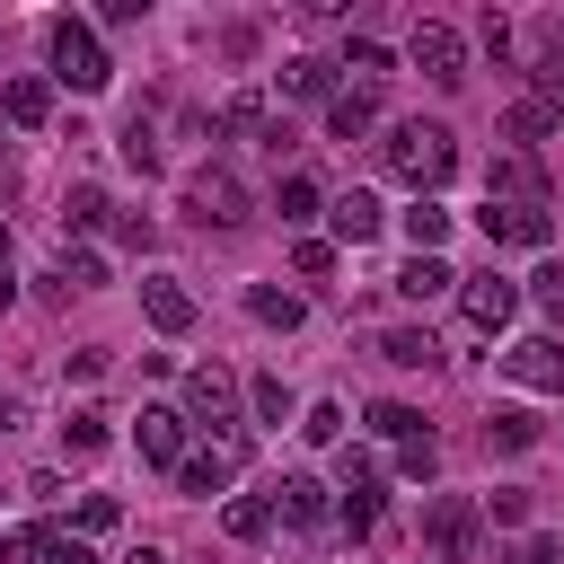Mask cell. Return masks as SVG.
Instances as JSON below:
<instances>
[{"instance_id":"cell-1","label":"cell","mask_w":564,"mask_h":564,"mask_svg":"<svg viewBox=\"0 0 564 564\" xmlns=\"http://www.w3.org/2000/svg\"><path fill=\"white\" fill-rule=\"evenodd\" d=\"M379 167L397 176V185H414V194H432V185H449V167H458V132L449 123H397L388 141H379Z\"/></svg>"},{"instance_id":"cell-2","label":"cell","mask_w":564,"mask_h":564,"mask_svg":"<svg viewBox=\"0 0 564 564\" xmlns=\"http://www.w3.org/2000/svg\"><path fill=\"white\" fill-rule=\"evenodd\" d=\"M44 53H53V79H62V88H79V97H97V88L115 79V62H106V44H97V26H79V18H53V35H44Z\"/></svg>"},{"instance_id":"cell-3","label":"cell","mask_w":564,"mask_h":564,"mask_svg":"<svg viewBox=\"0 0 564 564\" xmlns=\"http://www.w3.org/2000/svg\"><path fill=\"white\" fill-rule=\"evenodd\" d=\"M405 62H414L423 79L458 88V79H467V35H458V26H441V18H423V26L405 35Z\"/></svg>"},{"instance_id":"cell-4","label":"cell","mask_w":564,"mask_h":564,"mask_svg":"<svg viewBox=\"0 0 564 564\" xmlns=\"http://www.w3.org/2000/svg\"><path fill=\"white\" fill-rule=\"evenodd\" d=\"M185 212L212 220V229H238V220H247V185H238L229 167H194V176H185Z\"/></svg>"},{"instance_id":"cell-5","label":"cell","mask_w":564,"mask_h":564,"mask_svg":"<svg viewBox=\"0 0 564 564\" xmlns=\"http://www.w3.org/2000/svg\"><path fill=\"white\" fill-rule=\"evenodd\" d=\"M476 229H485V247H546V238H555L546 203H494V194H485Z\"/></svg>"},{"instance_id":"cell-6","label":"cell","mask_w":564,"mask_h":564,"mask_svg":"<svg viewBox=\"0 0 564 564\" xmlns=\"http://www.w3.org/2000/svg\"><path fill=\"white\" fill-rule=\"evenodd\" d=\"M476 520H485V511H476L467 494H432V502H423V538H432V555L458 564V555L476 546Z\"/></svg>"},{"instance_id":"cell-7","label":"cell","mask_w":564,"mask_h":564,"mask_svg":"<svg viewBox=\"0 0 564 564\" xmlns=\"http://www.w3.org/2000/svg\"><path fill=\"white\" fill-rule=\"evenodd\" d=\"M502 379H511V388H538V397H564V344H555V335H520V344L502 352Z\"/></svg>"},{"instance_id":"cell-8","label":"cell","mask_w":564,"mask_h":564,"mask_svg":"<svg viewBox=\"0 0 564 564\" xmlns=\"http://www.w3.org/2000/svg\"><path fill=\"white\" fill-rule=\"evenodd\" d=\"M185 423H203V432L212 423H238V379L220 361H194L185 370Z\"/></svg>"},{"instance_id":"cell-9","label":"cell","mask_w":564,"mask_h":564,"mask_svg":"<svg viewBox=\"0 0 564 564\" xmlns=\"http://www.w3.org/2000/svg\"><path fill=\"white\" fill-rule=\"evenodd\" d=\"M511 308H520V282H502V273L458 282V317H467L476 335H502V326H511Z\"/></svg>"},{"instance_id":"cell-10","label":"cell","mask_w":564,"mask_h":564,"mask_svg":"<svg viewBox=\"0 0 564 564\" xmlns=\"http://www.w3.org/2000/svg\"><path fill=\"white\" fill-rule=\"evenodd\" d=\"M238 467H247V441L229 432V441H212V449H185V467H176V485H185V494H220V485H229Z\"/></svg>"},{"instance_id":"cell-11","label":"cell","mask_w":564,"mask_h":564,"mask_svg":"<svg viewBox=\"0 0 564 564\" xmlns=\"http://www.w3.org/2000/svg\"><path fill=\"white\" fill-rule=\"evenodd\" d=\"M132 441H141V458H150V467H185V414H176V405H141Z\"/></svg>"},{"instance_id":"cell-12","label":"cell","mask_w":564,"mask_h":564,"mask_svg":"<svg viewBox=\"0 0 564 564\" xmlns=\"http://www.w3.org/2000/svg\"><path fill=\"white\" fill-rule=\"evenodd\" d=\"M141 308H150V326H159V335H185V326H194V291H185V282H167V273H150V282H141Z\"/></svg>"},{"instance_id":"cell-13","label":"cell","mask_w":564,"mask_h":564,"mask_svg":"<svg viewBox=\"0 0 564 564\" xmlns=\"http://www.w3.org/2000/svg\"><path fill=\"white\" fill-rule=\"evenodd\" d=\"M370 123H379V88H335V97H326V132H335V141H361Z\"/></svg>"},{"instance_id":"cell-14","label":"cell","mask_w":564,"mask_h":564,"mask_svg":"<svg viewBox=\"0 0 564 564\" xmlns=\"http://www.w3.org/2000/svg\"><path fill=\"white\" fill-rule=\"evenodd\" d=\"M326 220H335V238H344V247H370L388 212H379V203H370V194L352 185V194H335V203H326Z\"/></svg>"},{"instance_id":"cell-15","label":"cell","mask_w":564,"mask_h":564,"mask_svg":"<svg viewBox=\"0 0 564 564\" xmlns=\"http://www.w3.org/2000/svg\"><path fill=\"white\" fill-rule=\"evenodd\" d=\"M397 229H405V247H414V256H441V238H449V212H441V203H432V194H414V203H405V220H397Z\"/></svg>"},{"instance_id":"cell-16","label":"cell","mask_w":564,"mask_h":564,"mask_svg":"<svg viewBox=\"0 0 564 564\" xmlns=\"http://www.w3.org/2000/svg\"><path fill=\"white\" fill-rule=\"evenodd\" d=\"M379 361H397V370H441V344H432L423 326H388V335H379Z\"/></svg>"},{"instance_id":"cell-17","label":"cell","mask_w":564,"mask_h":564,"mask_svg":"<svg viewBox=\"0 0 564 564\" xmlns=\"http://www.w3.org/2000/svg\"><path fill=\"white\" fill-rule=\"evenodd\" d=\"M273 511H282L291 529H317V520H326V485H317V476H282V494H273Z\"/></svg>"},{"instance_id":"cell-18","label":"cell","mask_w":564,"mask_h":564,"mask_svg":"<svg viewBox=\"0 0 564 564\" xmlns=\"http://www.w3.org/2000/svg\"><path fill=\"white\" fill-rule=\"evenodd\" d=\"M97 282H106V256H97V247H70V238H62V264H53V291L70 300V291H97Z\"/></svg>"},{"instance_id":"cell-19","label":"cell","mask_w":564,"mask_h":564,"mask_svg":"<svg viewBox=\"0 0 564 564\" xmlns=\"http://www.w3.org/2000/svg\"><path fill=\"white\" fill-rule=\"evenodd\" d=\"M449 282H458V273H449V264H441V256H405V273H397V291H405V300H414V308H432V300H441V291H449Z\"/></svg>"},{"instance_id":"cell-20","label":"cell","mask_w":564,"mask_h":564,"mask_svg":"<svg viewBox=\"0 0 564 564\" xmlns=\"http://www.w3.org/2000/svg\"><path fill=\"white\" fill-rule=\"evenodd\" d=\"M0 106H9V123H44V115H53V88H44L35 70H18V79L0 88Z\"/></svg>"},{"instance_id":"cell-21","label":"cell","mask_w":564,"mask_h":564,"mask_svg":"<svg viewBox=\"0 0 564 564\" xmlns=\"http://www.w3.org/2000/svg\"><path fill=\"white\" fill-rule=\"evenodd\" d=\"M220 132H229V141H273V150L291 141V132H273V123H264V106H256V97H229V106H220Z\"/></svg>"},{"instance_id":"cell-22","label":"cell","mask_w":564,"mask_h":564,"mask_svg":"<svg viewBox=\"0 0 564 564\" xmlns=\"http://www.w3.org/2000/svg\"><path fill=\"white\" fill-rule=\"evenodd\" d=\"M344 70H352V88H379V79L397 70V53H388V44H370V35H352V44H344Z\"/></svg>"},{"instance_id":"cell-23","label":"cell","mask_w":564,"mask_h":564,"mask_svg":"<svg viewBox=\"0 0 564 564\" xmlns=\"http://www.w3.org/2000/svg\"><path fill=\"white\" fill-rule=\"evenodd\" d=\"M247 317H256V326H282V335H291V326H300L308 308H300L291 291H273V282H256V291H247Z\"/></svg>"},{"instance_id":"cell-24","label":"cell","mask_w":564,"mask_h":564,"mask_svg":"<svg viewBox=\"0 0 564 564\" xmlns=\"http://www.w3.org/2000/svg\"><path fill=\"white\" fill-rule=\"evenodd\" d=\"M485 441H494V449H502V458H520V449H529V441H538V423H529V414H520V405H494V414H485Z\"/></svg>"},{"instance_id":"cell-25","label":"cell","mask_w":564,"mask_h":564,"mask_svg":"<svg viewBox=\"0 0 564 564\" xmlns=\"http://www.w3.org/2000/svg\"><path fill=\"white\" fill-rule=\"evenodd\" d=\"M282 97H335V62H282Z\"/></svg>"},{"instance_id":"cell-26","label":"cell","mask_w":564,"mask_h":564,"mask_svg":"<svg viewBox=\"0 0 564 564\" xmlns=\"http://www.w3.org/2000/svg\"><path fill=\"white\" fill-rule=\"evenodd\" d=\"M220 529H229V538H247V546H256V538H264V529H273V502H264V494H238V502H229V511H220Z\"/></svg>"},{"instance_id":"cell-27","label":"cell","mask_w":564,"mask_h":564,"mask_svg":"<svg viewBox=\"0 0 564 564\" xmlns=\"http://www.w3.org/2000/svg\"><path fill=\"white\" fill-rule=\"evenodd\" d=\"M529 106H538L546 123H564V53H546V62H538V79H529Z\"/></svg>"},{"instance_id":"cell-28","label":"cell","mask_w":564,"mask_h":564,"mask_svg":"<svg viewBox=\"0 0 564 564\" xmlns=\"http://www.w3.org/2000/svg\"><path fill=\"white\" fill-rule=\"evenodd\" d=\"M397 476H405V485H432V476H441V441H432V432H423V441H397Z\"/></svg>"},{"instance_id":"cell-29","label":"cell","mask_w":564,"mask_h":564,"mask_svg":"<svg viewBox=\"0 0 564 564\" xmlns=\"http://www.w3.org/2000/svg\"><path fill=\"white\" fill-rule=\"evenodd\" d=\"M273 212L300 229V220H317V176H282V194H273Z\"/></svg>"},{"instance_id":"cell-30","label":"cell","mask_w":564,"mask_h":564,"mask_svg":"<svg viewBox=\"0 0 564 564\" xmlns=\"http://www.w3.org/2000/svg\"><path fill=\"white\" fill-rule=\"evenodd\" d=\"M370 432H379V441H423V414L388 397V405H370Z\"/></svg>"},{"instance_id":"cell-31","label":"cell","mask_w":564,"mask_h":564,"mask_svg":"<svg viewBox=\"0 0 564 564\" xmlns=\"http://www.w3.org/2000/svg\"><path fill=\"white\" fill-rule=\"evenodd\" d=\"M62 449H79V458H97V449H106V414H97V405H79V414L62 423Z\"/></svg>"},{"instance_id":"cell-32","label":"cell","mask_w":564,"mask_h":564,"mask_svg":"<svg viewBox=\"0 0 564 564\" xmlns=\"http://www.w3.org/2000/svg\"><path fill=\"white\" fill-rule=\"evenodd\" d=\"M106 212H115V203H106L97 185H70V203H62V229H97Z\"/></svg>"},{"instance_id":"cell-33","label":"cell","mask_w":564,"mask_h":564,"mask_svg":"<svg viewBox=\"0 0 564 564\" xmlns=\"http://www.w3.org/2000/svg\"><path fill=\"white\" fill-rule=\"evenodd\" d=\"M247 397H256V414H264V423H291V388H282V370H256V388H247Z\"/></svg>"},{"instance_id":"cell-34","label":"cell","mask_w":564,"mask_h":564,"mask_svg":"<svg viewBox=\"0 0 564 564\" xmlns=\"http://www.w3.org/2000/svg\"><path fill=\"white\" fill-rule=\"evenodd\" d=\"M344 529H352V538L379 529V485H344Z\"/></svg>"},{"instance_id":"cell-35","label":"cell","mask_w":564,"mask_h":564,"mask_svg":"<svg viewBox=\"0 0 564 564\" xmlns=\"http://www.w3.org/2000/svg\"><path fill=\"white\" fill-rule=\"evenodd\" d=\"M300 432H308L317 449H335V441H344V405H308V414H300Z\"/></svg>"},{"instance_id":"cell-36","label":"cell","mask_w":564,"mask_h":564,"mask_svg":"<svg viewBox=\"0 0 564 564\" xmlns=\"http://www.w3.org/2000/svg\"><path fill=\"white\" fill-rule=\"evenodd\" d=\"M123 159H132V167H159V132H150V123H141V115H132V123H123Z\"/></svg>"},{"instance_id":"cell-37","label":"cell","mask_w":564,"mask_h":564,"mask_svg":"<svg viewBox=\"0 0 564 564\" xmlns=\"http://www.w3.org/2000/svg\"><path fill=\"white\" fill-rule=\"evenodd\" d=\"M115 529V494H79V538H106Z\"/></svg>"},{"instance_id":"cell-38","label":"cell","mask_w":564,"mask_h":564,"mask_svg":"<svg viewBox=\"0 0 564 564\" xmlns=\"http://www.w3.org/2000/svg\"><path fill=\"white\" fill-rule=\"evenodd\" d=\"M0 564H44V538L35 529H0Z\"/></svg>"},{"instance_id":"cell-39","label":"cell","mask_w":564,"mask_h":564,"mask_svg":"<svg viewBox=\"0 0 564 564\" xmlns=\"http://www.w3.org/2000/svg\"><path fill=\"white\" fill-rule=\"evenodd\" d=\"M529 300H538L546 317H564V264H546V273H529Z\"/></svg>"},{"instance_id":"cell-40","label":"cell","mask_w":564,"mask_h":564,"mask_svg":"<svg viewBox=\"0 0 564 564\" xmlns=\"http://www.w3.org/2000/svg\"><path fill=\"white\" fill-rule=\"evenodd\" d=\"M546 132H555V123H546V115H538V106H529V97H520V106H511V141H529V150H538V141H546Z\"/></svg>"},{"instance_id":"cell-41","label":"cell","mask_w":564,"mask_h":564,"mask_svg":"<svg viewBox=\"0 0 564 564\" xmlns=\"http://www.w3.org/2000/svg\"><path fill=\"white\" fill-rule=\"evenodd\" d=\"M291 264H300V273H308V282H317V273H326V264H335V247H326V238H300V247H291Z\"/></svg>"},{"instance_id":"cell-42","label":"cell","mask_w":564,"mask_h":564,"mask_svg":"<svg viewBox=\"0 0 564 564\" xmlns=\"http://www.w3.org/2000/svg\"><path fill=\"white\" fill-rule=\"evenodd\" d=\"M106 229H115V238H123V247H150V238H159V229H150V220H141V212H115V220H106Z\"/></svg>"},{"instance_id":"cell-43","label":"cell","mask_w":564,"mask_h":564,"mask_svg":"<svg viewBox=\"0 0 564 564\" xmlns=\"http://www.w3.org/2000/svg\"><path fill=\"white\" fill-rule=\"evenodd\" d=\"M511 564H564V546H555V538H520V546H511Z\"/></svg>"},{"instance_id":"cell-44","label":"cell","mask_w":564,"mask_h":564,"mask_svg":"<svg viewBox=\"0 0 564 564\" xmlns=\"http://www.w3.org/2000/svg\"><path fill=\"white\" fill-rule=\"evenodd\" d=\"M44 564H97L88 538H44Z\"/></svg>"},{"instance_id":"cell-45","label":"cell","mask_w":564,"mask_h":564,"mask_svg":"<svg viewBox=\"0 0 564 564\" xmlns=\"http://www.w3.org/2000/svg\"><path fill=\"white\" fill-rule=\"evenodd\" d=\"M335 467H344V485H379V467H370V449H344Z\"/></svg>"},{"instance_id":"cell-46","label":"cell","mask_w":564,"mask_h":564,"mask_svg":"<svg viewBox=\"0 0 564 564\" xmlns=\"http://www.w3.org/2000/svg\"><path fill=\"white\" fill-rule=\"evenodd\" d=\"M123 564H167V555H159V546H132V555H123Z\"/></svg>"},{"instance_id":"cell-47","label":"cell","mask_w":564,"mask_h":564,"mask_svg":"<svg viewBox=\"0 0 564 564\" xmlns=\"http://www.w3.org/2000/svg\"><path fill=\"white\" fill-rule=\"evenodd\" d=\"M0 282H9V229H0Z\"/></svg>"}]
</instances>
